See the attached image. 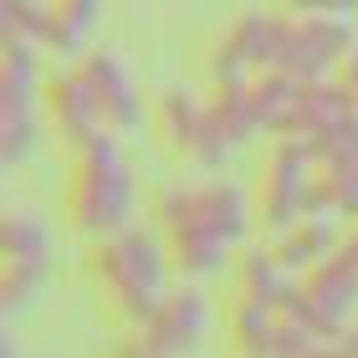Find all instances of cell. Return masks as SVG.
Instances as JSON below:
<instances>
[{
	"instance_id": "6da1fadb",
	"label": "cell",
	"mask_w": 358,
	"mask_h": 358,
	"mask_svg": "<svg viewBox=\"0 0 358 358\" xmlns=\"http://www.w3.org/2000/svg\"><path fill=\"white\" fill-rule=\"evenodd\" d=\"M154 231L164 236V251L174 271L210 276L231 262V251L251 231L246 194L225 179H200V185H164L154 194Z\"/></svg>"
},
{
	"instance_id": "7a4b0ae2",
	"label": "cell",
	"mask_w": 358,
	"mask_h": 358,
	"mask_svg": "<svg viewBox=\"0 0 358 358\" xmlns=\"http://www.w3.org/2000/svg\"><path fill=\"white\" fill-rule=\"evenodd\" d=\"M169 251L159 231H113L87 246V282L97 292L108 317H118L123 328L154 317V307L169 297Z\"/></svg>"
},
{
	"instance_id": "3957f363",
	"label": "cell",
	"mask_w": 358,
	"mask_h": 358,
	"mask_svg": "<svg viewBox=\"0 0 358 358\" xmlns=\"http://www.w3.org/2000/svg\"><path fill=\"white\" fill-rule=\"evenodd\" d=\"M62 210L83 241H103L123 225H134V169H128V154L113 128H97L87 143L72 149Z\"/></svg>"
},
{
	"instance_id": "277c9868",
	"label": "cell",
	"mask_w": 358,
	"mask_h": 358,
	"mask_svg": "<svg viewBox=\"0 0 358 358\" xmlns=\"http://www.w3.org/2000/svg\"><path fill=\"white\" fill-rule=\"evenodd\" d=\"M41 67H36V41L6 36V62H0V159L15 169L21 159L36 149L41 134Z\"/></svg>"
},
{
	"instance_id": "5b68a950",
	"label": "cell",
	"mask_w": 358,
	"mask_h": 358,
	"mask_svg": "<svg viewBox=\"0 0 358 358\" xmlns=\"http://www.w3.org/2000/svg\"><path fill=\"white\" fill-rule=\"evenodd\" d=\"M353 46V31L343 15H292L282 10L276 21V52H271V72H287V77H333V67H343Z\"/></svg>"
},
{
	"instance_id": "8992f818",
	"label": "cell",
	"mask_w": 358,
	"mask_h": 358,
	"mask_svg": "<svg viewBox=\"0 0 358 358\" xmlns=\"http://www.w3.org/2000/svg\"><path fill=\"white\" fill-rule=\"evenodd\" d=\"M46 276H52V231L36 210H10L6 215V276H0V297L6 313H21L41 297Z\"/></svg>"
},
{
	"instance_id": "52a82bcc",
	"label": "cell",
	"mask_w": 358,
	"mask_h": 358,
	"mask_svg": "<svg viewBox=\"0 0 358 358\" xmlns=\"http://www.w3.org/2000/svg\"><path fill=\"white\" fill-rule=\"evenodd\" d=\"M154 128L159 138H164V149L189 159V164L200 169H220L225 164V143L215 134V123H210V97L189 92V87H164L154 103Z\"/></svg>"
},
{
	"instance_id": "ba28073f",
	"label": "cell",
	"mask_w": 358,
	"mask_h": 358,
	"mask_svg": "<svg viewBox=\"0 0 358 358\" xmlns=\"http://www.w3.org/2000/svg\"><path fill=\"white\" fill-rule=\"evenodd\" d=\"M317 174H322V164H317L313 143L276 134V143L266 149V164H262V220L271 231H282V225H292L302 215V200H307Z\"/></svg>"
},
{
	"instance_id": "9c48e42d",
	"label": "cell",
	"mask_w": 358,
	"mask_h": 358,
	"mask_svg": "<svg viewBox=\"0 0 358 358\" xmlns=\"http://www.w3.org/2000/svg\"><path fill=\"white\" fill-rule=\"evenodd\" d=\"M210 333V302L200 287H179L169 292L164 302L154 307L149 322L134 328V353H159V358H174V353H194Z\"/></svg>"
},
{
	"instance_id": "30bf717a",
	"label": "cell",
	"mask_w": 358,
	"mask_h": 358,
	"mask_svg": "<svg viewBox=\"0 0 358 358\" xmlns=\"http://www.w3.org/2000/svg\"><path fill=\"white\" fill-rule=\"evenodd\" d=\"M41 113L46 123H52V134L67 143V149H77V143H87L103 123V108H97V92H92V77L87 67L77 62V67L46 77V92H41Z\"/></svg>"
},
{
	"instance_id": "8fae6325",
	"label": "cell",
	"mask_w": 358,
	"mask_h": 358,
	"mask_svg": "<svg viewBox=\"0 0 358 358\" xmlns=\"http://www.w3.org/2000/svg\"><path fill=\"white\" fill-rule=\"evenodd\" d=\"M302 292H307V307H313L317 328L338 343L343 322L358 313V266L333 246L322 262H313V266L302 271Z\"/></svg>"
},
{
	"instance_id": "7c38bea8",
	"label": "cell",
	"mask_w": 358,
	"mask_h": 358,
	"mask_svg": "<svg viewBox=\"0 0 358 358\" xmlns=\"http://www.w3.org/2000/svg\"><path fill=\"white\" fill-rule=\"evenodd\" d=\"M353 113H358V103L348 97L343 83H333V77H313V83H302L297 108H292V118H287L282 134L307 138V143H322L328 134H338Z\"/></svg>"
},
{
	"instance_id": "4fadbf2b",
	"label": "cell",
	"mask_w": 358,
	"mask_h": 358,
	"mask_svg": "<svg viewBox=\"0 0 358 358\" xmlns=\"http://www.w3.org/2000/svg\"><path fill=\"white\" fill-rule=\"evenodd\" d=\"M83 67L92 77V92H97V108H103V123L113 128V134H134V128L143 123V103H138V87L134 77H128V67L113 52H87Z\"/></svg>"
},
{
	"instance_id": "5bb4252c",
	"label": "cell",
	"mask_w": 358,
	"mask_h": 358,
	"mask_svg": "<svg viewBox=\"0 0 358 358\" xmlns=\"http://www.w3.org/2000/svg\"><path fill=\"white\" fill-rule=\"evenodd\" d=\"M338 241H343V220H338V215H297L292 225L276 231V256L302 276L313 262H322Z\"/></svg>"
},
{
	"instance_id": "9a60e30c",
	"label": "cell",
	"mask_w": 358,
	"mask_h": 358,
	"mask_svg": "<svg viewBox=\"0 0 358 358\" xmlns=\"http://www.w3.org/2000/svg\"><path fill=\"white\" fill-rule=\"evenodd\" d=\"M210 123L225 149H241L246 138L262 134V113H256V92L251 83H225V87H210Z\"/></svg>"
},
{
	"instance_id": "2e32d148",
	"label": "cell",
	"mask_w": 358,
	"mask_h": 358,
	"mask_svg": "<svg viewBox=\"0 0 358 358\" xmlns=\"http://www.w3.org/2000/svg\"><path fill=\"white\" fill-rule=\"evenodd\" d=\"M97 10H103V0H52V36H46V46L62 52V57L83 52Z\"/></svg>"
},
{
	"instance_id": "e0dca14e",
	"label": "cell",
	"mask_w": 358,
	"mask_h": 358,
	"mask_svg": "<svg viewBox=\"0 0 358 358\" xmlns=\"http://www.w3.org/2000/svg\"><path fill=\"white\" fill-rule=\"evenodd\" d=\"M0 10H6V36H26L46 46L52 36V0H0Z\"/></svg>"
},
{
	"instance_id": "ac0fdd59",
	"label": "cell",
	"mask_w": 358,
	"mask_h": 358,
	"mask_svg": "<svg viewBox=\"0 0 358 358\" xmlns=\"http://www.w3.org/2000/svg\"><path fill=\"white\" fill-rule=\"evenodd\" d=\"M282 10H292V15H358V0H276Z\"/></svg>"
},
{
	"instance_id": "d6986e66",
	"label": "cell",
	"mask_w": 358,
	"mask_h": 358,
	"mask_svg": "<svg viewBox=\"0 0 358 358\" xmlns=\"http://www.w3.org/2000/svg\"><path fill=\"white\" fill-rule=\"evenodd\" d=\"M338 83H343V87H348V97L358 103V41L348 46V57H343V72H338Z\"/></svg>"
},
{
	"instance_id": "ffe728a7",
	"label": "cell",
	"mask_w": 358,
	"mask_h": 358,
	"mask_svg": "<svg viewBox=\"0 0 358 358\" xmlns=\"http://www.w3.org/2000/svg\"><path fill=\"white\" fill-rule=\"evenodd\" d=\"M338 353H358V333H338Z\"/></svg>"
}]
</instances>
